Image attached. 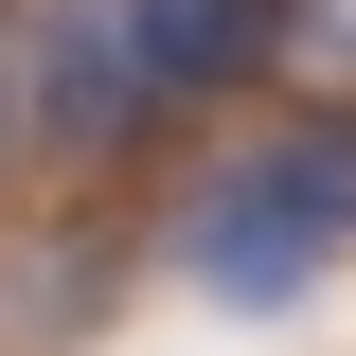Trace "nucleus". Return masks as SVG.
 I'll return each instance as SVG.
<instances>
[{
	"label": "nucleus",
	"mask_w": 356,
	"mask_h": 356,
	"mask_svg": "<svg viewBox=\"0 0 356 356\" xmlns=\"http://www.w3.org/2000/svg\"><path fill=\"white\" fill-rule=\"evenodd\" d=\"M339 250H356V107H285V125H250L196 196H178V285L232 303V321L303 303Z\"/></svg>",
	"instance_id": "nucleus-1"
},
{
	"label": "nucleus",
	"mask_w": 356,
	"mask_h": 356,
	"mask_svg": "<svg viewBox=\"0 0 356 356\" xmlns=\"http://www.w3.org/2000/svg\"><path fill=\"white\" fill-rule=\"evenodd\" d=\"M18 36H36V89H18V125H36L54 161H125V143L161 125V72L125 54V18H107V0H36Z\"/></svg>",
	"instance_id": "nucleus-2"
},
{
	"label": "nucleus",
	"mask_w": 356,
	"mask_h": 356,
	"mask_svg": "<svg viewBox=\"0 0 356 356\" xmlns=\"http://www.w3.org/2000/svg\"><path fill=\"white\" fill-rule=\"evenodd\" d=\"M125 18V54L161 72V107H196V89H267L285 54H303V0H107Z\"/></svg>",
	"instance_id": "nucleus-3"
},
{
	"label": "nucleus",
	"mask_w": 356,
	"mask_h": 356,
	"mask_svg": "<svg viewBox=\"0 0 356 356\" xmlns=\"http://www.w3.org/2000/svg\"><path fill=\"white\" fill-rule=\"evenodd\" d=\"M0 143H18V72H0Z\"/></svg>",
	"instance_id": "nucleus-4"
}]
</instances>
